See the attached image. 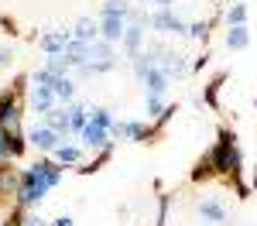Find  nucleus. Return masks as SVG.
I'll use <instances>...</instances> for the list:
<instances>
[{
	"label": "nucleus",
	"mask_w": 257,
	"mask_h": 226,
	"mask_svg": "<svg viewBox=\"0 0 257 226\" xmlns=\"http://www.w3.org/2000/svg\"><path fill=\"white\" fill-rule=\"evenodd\" d=\"M209 158H213V168L216 175H226V178H237L243 175V158H240V147H237V134L219 127L216 144L209 147Z\"/></svg>",
	"instance_id": "obj_1"
},
{
	"label": "nucleus",
	"mask_w": 257,
	"mask_h": 226,
	"mask_svg": "<svg viewBox=\"0 0 257 226\" xmlns=\"http://www.w3.org/2000/svg\"><path fill=\"white\" fill-rule=\"evenodd\" d=\"M48 192H52V188L41 182L31 168H24V171H21V182H18V192H14V205H21V209L41 205V199H45Z\"/></svg>",
	"instance_id": "obj_2"
},
{
	"label": "nucleus",
	"mask_w": 257,
	"mask_h": 226,
	"mask_svg": "<svg viewBox=\"0 0 257 226\" xmlns=\"http://www.w3.org/2000/svg\"><path fill=\"white\" fill-rule=\"evenodd\" d=\"M117 45H110V41H93V52H89V72L93 76H99V72H113L117 69V52H113Z\"/></svg>",
	"instance_id": "obj_3"
},
{
	"label": "nucleus",
	"mask_w": 257,
	"mask_h": 226,
	"mask_svg": "<svg viewBox=\"0 0 257 226\" xmlns=\"http://www.w3.org/2000/svg\"><path fill=\"white\" fill-rule=\"evenodd\" d=\"M28 144H31V147H38V151H48V154H52L55 147L65 144V137H62L59 130H52L48 123H35V127L28 130Z\"/></svg>",
	"instance_id": "obj_4"
},
{
	"label": "nucleus",
	"mask_w": 257,
	"mask_h": 226,
	"mask_svg": "<svg viewBox=\"0 0 257 226\" xmlns=\"http://www.w3.org/2000/svg\"><path fill=\"white\" fill-rule=\"evenodd\" d=\"M148 28H155L161 35H185V31H189V24L178 21L175 14H172V7H158V11L148 18Z\"/></svg>",
	"instance_id": "obj_5"
},
{
	"label": "nucleus",
	"mask_w": 257,
	"mask_h": 226,
	"mask_svg": "<svg viewBox=\"0 0 257 226\" xmlns=\"http://www.w3.org/2000/svg\"><path fill=\"white\" fill-rule=\"evenodd\" d=\"M123 31H127V18L123 14H99V38L103 41L120 45L123 41Z\"/></svg>",
	"instance_id": "obj_6"
},
{
	"label": "nucleus",
	"mask_w": 257,
	"mask_h": 226,
	"mask_svg": "<svg viewBox=\"0 0 257 226\" xmlns=\"http://www.w3.org/2000/svg\"><path fill=\"white\" fill-rule=\"evenodd\" d=\"M0 123L18 127L21 123V96L14 89H0Z\"/></svg>",
	"instance_id": "obj_7"
},
{
	"label": "nucleus",
	"mask_w": 257,
	"mask_h": 226,
	"mask_svg": "<svg viewBox=\"0 0 257 226\" xmlns=\"http://www.w3.org/2000/svg\"><path fill=\"white\" fill-rule=\"evenodd\" d=\"M144 134H148V127L141 120H113V127H110L113 141H141L144 144Z\"/></svg>",
	"instance_id": "obj_8"
},
{
	"label": "nucleus",
	"mask_w": 257,
	"mask_h": 226,
	"mask_svg": "<svg viewBox=\"0 0 257 226\" xmlns=\"http://www.w3.org/2000/svg\"><path fill=\"white\" fill-rule=\"evenodd\" d=\"M31 171H35L48 188H59L62 185V164L55 161V158H38V161L31 164Z\"/></svg>",
	"instance_id": "obj_9"
},
{
	"label": "nucleus",
	"mask_w": 257,
	"mask_h": 226,
	"mask_svg": "<svg viewBox=\"0 0 257 226\" xmlns=\"http://www.w3.org/2000/svg\"><path fill=\"white\" fill-rule=\"evenodd\" d=\"M28 106L31 110H38V113H48V110H55L59 106V96H55V89L52 86H31V96H28Z\"/></svg>",
	"instance_id": "obj_10"
},
{
	"label": "nucleus",
	"mask_w": 257,
	"mask_h": 226,
	"mask_svg": "<svg viewBox=\"0 0 257 226\" xmlns=\"http://www.w3.org/2000/svg\"><path fill=\"white\" fill-rule=\"evenodd\" d=\"M158 69L168 76V79H182V76L189 72V62H185V55H182V52H161Z\"/></svg>",
	"instance_id": "obj_11"
},
{
	"label": "nucleus",
	"mask_w": 257,
	"mask_h": 226,
	"mask_svg": "<svg viewBox=\"0 0 257 226\" xmlns=\"http://www.w3.org/2000/svg\"><path fill=\"white\" fill-rule=\"evenodd\" d=\"M69 41H72V31H48V35L38 38V48L45 52V55H62Z\"/></svg>",
	"instance_id": "obj_12"
},
{
	"label": "nucleus",
	"mask_w": 257,
	"mask_h": 226,
	"mask_svg": "<svg viewBox=\"0 0 257 226\" xmlns=\"http://www.w3.org/2000/svg\"><path fill=\"white\" fill-rule=\"evenodd\" d=\"M89 52H93V41H79V38H72L69 45H65V59H69V65L72 69H79V65H86L89 62Z\"/></svg>",
	"instance_id": "obj_13"
},
{
	"label": "nucleus",
	"mask_w": 257,
	"mask_h": 226,
	"mask_svg": "<svg viewBox=\"0 0 257 226\" xmlns=\"http://www.w3.org/2000/svg\"><path fill=\"white\" fill-rule=\"evenodd\" d=\"M82 144L86 147H103V144H110V127H103V123H96V120H89L86 127H82Z\"/></svg>",
	"instance_id": "obj_14"
},
{
	"label": "nucleus",
	"mask_w": 257,
	"mask_h": 226,
	"mask_svg": "<svg viewBox=\"0 0 257 226\" xmlns=\"http://www.w3.org/2000/svg\"><path fill=\"white\" fill-rule=\"evenodd\" d=\"M45 123H48V127H52V130H59L62 137H69V134H72V123H69V106H55V110H48V113H45Z\"/></svg>",
	"instance_id": "obj_15"
},
{
	"label": "nucleus",
	"mask_w": 257,
	"mask_h": 226,
	"mask_svg": "<svg viewBox=\"0 0 257 226\" xmlns=\"http://www.w3.org/2000/svg\"><path fill=\"white\" fill-rule=\"evenodd\" d=\"M199 216L206 219V223H226V209H223V202L219 199H202L199 202Z\"/></svg>",
	"instance_id": "obj_16"
},
{
	"label": "nucleus",
	"mask_w": 257,
	"mask_h": 226,
	"mask_svg": "<svg viewBox=\"0 0 257 226\" xmlns=\"http://www.w3.org/2000/svg\"><path fill=\"white\" fill-rule=\"evenodd\" d=\"M247 45H250V28H247V24L226 28V48H230V52H243Z\"/></svg>",
	"instance_id": "obj_17"
},
{
	"label": "nucleus",
	"mask_w": 257,
	"mask_h": 226,
	"mask_svg": "<svg viewBox=\"0 0 257 226\" xmlns=\"http://www.w3.org/2000/svg\"><path fill=\"white\" fill-rule=\"evenodd\" d=\"M72 38L79 41H99V18H79L76 21V28H72Z\"/></svg>",
	"instance_id": "obj_18"
},
{
	"label": "nucleus",
	"mask_w": 257,
	"mask_h": 226,
	"mask_svg": "<svg viewBox=\"0 0 257 226\" xmlns=\"http://www.w3.org/2000/svg\"><path fill=\"white\" fill-rule=\"evenodd\" d=\"M18 182H21V175L14 168H7V161H0V199L14 195L18 192Z\"/></svg>",
	"instance_id": "obj_19"
},
{
	"label": "nucleus",
	"mask_w": 257,
	"mask_h": 226,
	"mask_svg": "<svg viewBox=\"0 0 257 226\" xmlns=\"http://www.w3.org/2000/svg\"><path fill=\"white\" fill-rule=\"evenodd\" d=\"M141 82H144V89H148L151 96H165V89H168V82H172V79H168L161 69H151V72H148Z\"/></svg>",
	"instance_id": "obj_20"
},
{
	"label": "nucleus",
	"mask_w": 257,
	"mask_h": 226,
	"mask_svg": "<svg viewBox=\"0 0 257 226\" xmlns=\"http://www.w3.org/2000/svg\"><path fill=\"white\" fill-rule=\"evenodd\" d=\"M52 89H55V96H59L62 106H69V103L76 100V82L69 79V76H55V79H52Z\"/></svg>",
	"instance_id": "obj_21"
},
{
	"label": "nucleus",
	"mask_w": 257,
	"mask_h": 226,
	"mask_svg": "<svg viewBox=\"0 0 257 226\" xmlns=\"http://www.w3.org/2000/svg\"><path fill=\"white\" fill-rule=\"evenodd\" d=\"M223 82H226V72H219L216 79H213L209 86H206V89H202V100H199V106L206 103L209 110H219V89H223Z\"/></svg>",
	"instance_id": "obj_22"
},
{
	"label": "nucleus",
	"mask_w": 257,
	"mask_h": 226,
	"mask_svg": "<svg viewBox=\"0 0 257 226\" xmlns=\"http://www.w3.org/2000/svg\"><path fill=\"white\" fill-rule=\"evenodd\" d=\"M113 147H117V141L103 144V147H99V154H96V158H93V161L79 164V171H82V175H93V171H99L103 164H106V161H110V158H113Z\"/></svg>",
	"instance_id": "obj_23"
},
{
	"label": "nucleus",
	"mask_w": 257,
	"mask_h": 226,
	"mask_svg": "<svg viewBox=\"0 0 257 226\" xmlns=\"http://www.w3.org/2000/svg\"><path fill=\"white\" fill-rule=\"evenodd\" d=\"M69 123H72V134H82V127L89 123V106L86 103H69Z\"/></svg>",
	"instance_id": "obj_24"
},
{
	"label": "nucleus",
	"mask_w": 257,
	"mask_h": 226,
	"mask_svg": "<svg viewBox=\"0 0 257 226\" xmlns=\"http://www.w3.org/2000/svg\"><path fill=\"white\" fill-rule=\"evenodd\" d=\"M52 158L65 168V164H79L82 161V147H76V144H62V147H55L52 151Z\"/></svg>",
	"instance_id": "obj_25"
},
{
	"label": "nucleus",
	"mask_w": 257,
	"mask_h": 226,
	"mask_svg": "<svg viewBox=\"0 0 257 226\" xmlns=\"http://www.w3.org/2000/svg\"><path fill=\"white\" fill-rule=\"evenodd\" d=\"M213 175H216V168H213V158H209V151H206V154L196 161V168H192L189 178H192V182H209Z\"/></svg>",
	"instance_id": "obj_26"
},
{
	"label": "nucleus",
	"mask_w": 257,
	"mask_h": 226,
	"mask_svg": "<svg viewBox=\"0 0 257 226\" xmlns=\"http://www.w3.org/2000/svg\"><path fill=\"white\" fill-rule=\"evenodd\" d=\"M45 69H48L52 76H69V69H72V65H69L65 55H48V59H45Z\"/></svg>",
	"instance_id": "obj_27"
},
{
	"label": "nucleus",
	"mask_w": 257,
	"mask_h": 226,
	"mask_svg": "<svg viewBox=\"0 0 257 226\" xmlns=\"http://www.w3.org/2000/svg\"><path fill=\"white\" fill-rule=\"evenodd\" d=\"M226 28H237V24H247V4H233V7H230V11H226Z\"/></svg>",
	"instance_id": "obj_28"
},
{
	"label": "nucleus",
	"mask_w": 257,
	"mask_h": 226,
	"mask_svg": "<svg viewBox=\"0 0 257 226\" xmlns=\"http://www.w3.org/2000/svg\"><path fill=\"white\" fill-rule=\"evenodd\" d=\"M209 28H213V21H192L185 35H189V38H199V41H206V38H209Z\"/></svg>",
	"instance_id": "obj_29"
},
{
	"label": "nucleus",
	"mask_w": 257,
	"mask_h": 226,
	"mask_svg": "<svg viewBox=\"0 0 257 226\" xmlns=\"http://www.w3.org/2000/svg\"><path fill=\"white\" fill-rule=\"evenodd\" d=\"M103 14H123V18H131V4L127 0H103Z\"/></svg>",
	"instance_id": "obj_30"
},
{
	"label": "nucleus",
	"mask_w": 257,
	"mask_h": 226,
	"mask_svg": "<svg viewBox=\"0 0 257 226\" xmlns=\"http://www.w3.org/2000/svg\"><path fill=\"white\" fill-rule=\"evenodd\" d=\"M0 161H11V127L0 123Z\"/></svg>",
	"instance_id": "obj_31"
},
{
	"label": "nucleus",
	"mask_w": 257,
	"mask_h": 226,
	"mask_svg": "<svg viewBox=\"0 0 257 226\" xmlns=\"http://www.w3.org/2000/svg\"><path fill=\"white\" fill-rule=\"evenodd\" d=\"M144 106H148V113H151V117H158V113L165 110V106H168V103L161 100V96H151V93H148V100H144Z\"/></svg>",
	"instance_id": "obj_32"
},
{
	"label": "nucleus",
	"mask_w": 257,
	"mask_h": 226,
	"mask_svg": "<svg viewBox=\"0 0 257 226\" xmlns=\"http://www.w3.org/2000/svg\"><path fill=\"white\" fill-rule=\"evenodd\" d=\"M0 226H24V209H21V205H14V209H11V216H7Z\"/></svg>",
	"instance_id": "obj_33"
},
{
	"label": "nucleus",
	"mask_w": 257,
	"mask_h": 226,
	"mask_svg": "<svg viewBox=\"0 0 257 226\" xmlns=\"http://www.w3.org/2000/svg\"><path fill=\"white\" fill-rule=\"evenodd\" d=\"M209 59H213V55H209V52H202V55H199V59L192 62V69H199V72H202V69L209 65Z\"/></svg>",
	"instance_id": "obj_34"
},
{
	"label": "nucleus",
	"mask_w": 257,
	"mask_h": 226,
	"mask_svg": "<svg viewBox=\"0 0 257 226\" xmlns=\"http://www.w3.org/2000/svg\"><path fill=\"white\" fill-rule=\"evenodd\" d=\"M0 24H4V31H7V35H11V38H14V35H18V24H14V21H11V18H0Z\"/></svg>",
	"instance_id": "obj_35"
},
{
	"label": "nucleus",
	"mask_w": 257,
	"mask_h": 226,
	"mask_svg": "<svg viewBox=\"0 0 257 226\" xmlns=\"http://www.w3.org/2000/svg\"><path fill=\"white\" fill-rule=\"evenodd\" d=\"M52 226H76V223H72V216H59V219H52Z\"/></svg>",
	"instance_id": "obj_36"
},
{
	"label": "nucleus",
	"mask_w": 257,
	"mask_h": 226,
	"mask_svg": "<svg viewBox=\"0 0 257 226\" xmlns=\"http://www.w3.org/2000/svg\"><path fill=\"white\" fill-rule=\"evenodd\" d=\"M0 65H11V48L0 45Z\"/></svg>",
	"instance_id": "obj_37"
},
{
	"label": "nucleus",
	"mask_w": 257,
	"mask_h": 226,
	"mask_svg": "<svg viewBox=\"0 0 257 226\" xmlns=\"http://www.w3.org/2000/svg\"><path fill=\"white\" fill-rule=\"evenodd\" d=\"M250 188H254V192H257V164H254V168H250Z\"/></svg>",
	"instance_id": "obj_38"
},
{
	"label": "nucleus",
	"mask_w": 257,
	"mask_h": 226,
	"mask_svg": "<svg viewBox=\"0 0 257 226\" xmlns=\"http://www.w3.org/2000/svg\"><path fill=\"white\" fill-rule=\"evenodd\" d=\"M151 4H158V7H172V0H151Z\"/></svg>",
	"instance_id": "obj_39"
},
{
	"label": "nucleus",
	"mask_w": 257,
	"mask_h": 226,
	"mask_svg": "<svg viewBox=\"0 0 257 226\" xmlns=\"http://www.w3.org/2000/svg\"><path fill=\"white\" fill-rule=\"evenodd\" d=\"M141 4H148V0H141Z\"/></svg>",
	"instance_id": "obj_40"
},
{
	"label": "nucleus",
	"mask_w": 257,
	"mask_h": 226,
	"mask_svg": "<svg viewBox=\"0 0 257 226\" xmlns=\"http://www.w3.org/2000/svg\"><path fill=\"white\" fill-rule=\"evenodd\" d=\"M216 4H223V0H216Z\"/></svg>",
	"instance_id": "obj_41"
},
{
	"label": "nucleus",
	"mask_w": 257,
	"mask_h": 226,
	"mask_svg": "<svg viewBox=\"0 0 257 226\" xmlns=\"http://www.w3.org/2000/svg\"><path fill=\"white\" fill-rule=\"evenodd\" d=\"M0 223H4V219H0Z\"/></svg>",
	"instance_id": "obj_42"
},
{
	"label": "nucleus",
	"mask_w": 257,
	"mask_h": 226,
	"mask_svg": "<svg viewBox=\"0 0 257 226\" xmlns=\"http://www.w3.org/2000/svg\"><path fill=\"white\" fill-rule=\"evenodd\" d=\"M155 226H158V223H155Z\"/></svg>",
	"instance_id": "obj_43"
}]
</instances>
